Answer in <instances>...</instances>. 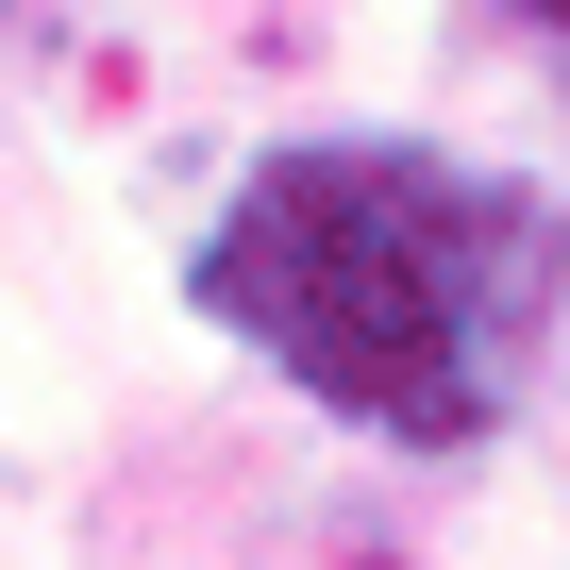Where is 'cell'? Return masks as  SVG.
Instances as JSON below:
<instances>
[{
    "label": "cell",
    "mask_w": 570,
    "mask_h": 570,
    "mask_svg": "<svg viewBox=\"0 0 570 570\" xmlns=\"http://www.w3.org/2000/svg\"><path fill=\"white\" fill-rule=\"evenodd\" d=\"M185 285L218 336H252L336 420H370L403 453H470L520 420V386L553 353L570 218L503 168H453L403 135H320V151H268L218 202Z\"/></svg>",
    "instance_id": "1"
},
{
    "label": "cell",
    "mask_w": 570,
    "mask_h": 570,
    "mask_svg": "<svg viewBox=\"0 0 570 570\" xmlns=\"http://www.w3.org/2000/svg\"><path fill=\"white\" fill-rule=\"evenodd\" d=\"M520 18H553V35H570V0H520Z\"/></svg>",
    "instance_id": "2"
}]
</instances>
